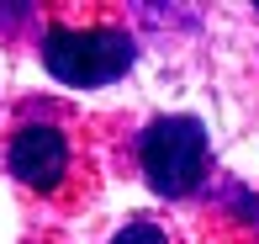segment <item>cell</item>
I'll list each match as a JSON object with an SVG mask.
<instances>
[{"instance_id":"6da1fadb","label":"cell","mask_w":259,"mask_h":244,"mask_svg":"<svg viewBox=\"0 0 259 244\" xmlns=\"http://www.w3.org/2000/svg\"><path fill=\"white\" fill-rule=\"evenodd\" d=\"M42 64L64 85H111L133 69V38L116 27H53L42 38Z\"/></svg>"},{"instance_id":"7a4b0ae2","label":"cell","mask_w":259,"mask_h":244,"mask_svg":"<svg viewBox=\"0 0 259 244\" xmlns=\"http://www.w3.org/2000/svg\"><path fill=\"white\" fill-rule=\"evenodd\" d=\"M138 159H143V176L154 181V191L185 196L206 176V127L196 117H159L138 144Z\"/></svg>"},{"instance_id":"3957f363","label":"cell","mask_w":259,"mask_h":244,"mask_svg":"<svg viewBox=\"0 0 259 244\" xmlns=\"http://www.w3.org/2000/svg\"><path fill=\"white\" fill-rule=\"evenodd\" d=\"M11 170H16V181L27 186H58L69 170V149H64V133L58 127H21L16 138H11Z\"/></svg>"},{"instance_id":"277c9868","label":"cell","mask_w":259,"mask_h":244,"mask_svg":"<svg viewBox=\"0 0 259 244\" xmlns=\"http://www.w3.org/2000/svg\"><path fill=\"white\" fill-rule=\"evenodd\" d=\"M111 244H164V234H159L154 223H127V228H122V234H116Z\"/></svg>"}]
</instances>
